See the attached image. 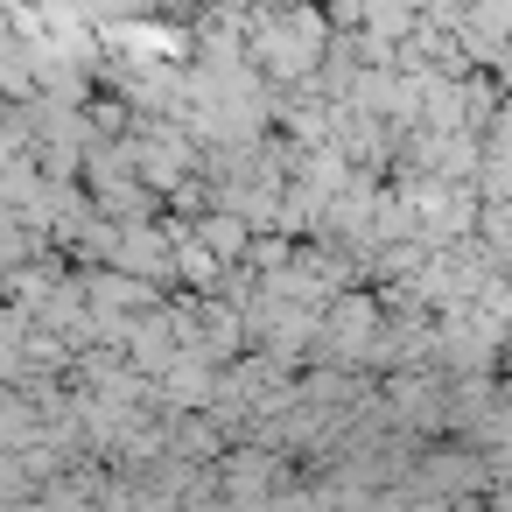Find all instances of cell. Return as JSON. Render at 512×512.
<instances>
[{
  "label": "cell",
  "mask_w": 512,
  "mask_h": 512,
  "mask_svg": "<svg viewBox=\"0 0 512 512\" xmlns=\"http://www.w3.org/2000/svg\"><path fill=\"white\" fill-rule=\"evenodd\" d=\"M190 239H197L218 267H239V260H246V246H253V239H246V225H239V218H225V211H204V218L190 225Z\"/></svg>",
  "instance_id": "cell-1"
}]
</instances>
